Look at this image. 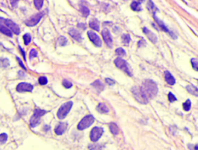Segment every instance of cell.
I'll list each match as a JSON object with an SVG mask.
<instances>
[{
	"mask_svg": "<svg viewBox=\"0 0 198 150\" xmlns=\"http://www.w3.org/2000/svg\"><path fill=\"white\" fill-rule=\"evenodd\" d=\"M140 88L148 99L155 98L158 93V87L157 84L152 80H145Z\"/></svg>",
	"mask_w": 198,
	"mask_h": 150,
	"instance_id": "obj_1",
	"label": "cell"
},
{
	"mask_svg": "<svg viewBox=\"0 0 198 150\" xmlns=\"http://www.w3.org/2000/svg\"><path fill=\"white\" fill-rule=\"evenodd\" d=\"M46 113H47V112H46L45 110H42V109H39V108L35 109L33 116H32L30 121V126H31L32 128H35L37 127V126H39L40 122V119H41L42 116H44Z\"/></svg>",
	"mask_w": 198,
	"mask_h": 150,
	"instance_id": "obj_2",
	"label": "cell"
},
{
	"mask_svg": "<svg viewBox=\"0 0 198 150\" xmlns=\"http://www.w3.org/2000/svg\"><path fill=\"white\" fill-rule=\"evenodd\" d=\"M94 118L93 115H86V116H84V117L79 122V123L78 124V126H77V129L80 130V131H83L84 129L90 127V126L94 123Z\"/></svg>",
	"mask_w": 198,
	"mask_h": 150,
	"instance_id": "obj_3",
	"label": "cell"
},
{
	"mask_svg": "<svg viewBox=\"0 0 198 150\" xmlns=\"http://www.w3.org/2000/svg\"><path fill=\"white\" fill-rule=\"evenodd\" d=\"M0 24H3L6 26L8 28L11 30V31L13 33H15L16 35H19L20 33V28L19 26L16 24V23H14L12 20L9 19H5V18L0 17Z\"/></svg>",
	"mask_w": 198,
	"mask_h": 150,
	"instance_id": "obj_4",
	"label": "cell"
},
{
	"mask_svg": "<svg viewBox=\"0 0 198 150\" xmlns=\"http://www.w3.org/2000/svg\"><path fill=\"white\" fill-rule=\"evenodd\" d=\"M114 62H115V64L117 67L119 68L120 70H123V71L125 72V73H126L129 76L132 77V70H131V67H129V64L127 63L125 60H123L121 57H118L115 60Z\"/></svg>",
	"mask_w": 198,
	"mask_h": 150,
	"instance_id": "obj_5",
	"label": "cell"
},
{
	"mask_svg": "<svg viewBox=\"0 0 198 150\" xmlns=\"http://www.w3.org/2000/svg\"><path fill=\"white\" fill-rule=\"evenodd\" d=\"M72 106H73V102L71 101H68V102H66V103L61 105L59 109H58V114H57V116H58V119H64L67 115H68V114L70 112L71 109L72 108Z\"/></svg>",
	"mask_w": 198,
	"mask_h": 150,
	"instance_id": "obj_6",
	"label": "cell"
},
{
	"mask_svg": "<svg viewBox=\"0 0 198 150\" xmlns=\"http://www.w3.org/2000/svg\"><path fill=\"white\" fill-rule=\"evenodd\" d=\"M132 92L133 94L134 98H136V101L140 104H147L149 99L145 96V94L142 91L140 87H133L132 88Z\"/></svg>",
	"mask_w": 198,
	"mask_h": 150,
	"instance_id": "obj_7",
	"label": "cell"
},
{
	"mask_svg": "<svg viewBox=\"0 0 198 150\" xmlns=\"http://www.w3.org/2000/svg\"><path fill=\"white\" fill-rule=\"evenodd\" d=\"M44 16V12H38V13H36V14L33 15L32 16H30L29 19L25 22L26 25L27 26H37L39 23V22L41 20V19L43 18V16Z\"/></svg>",
	"mask_w": 198,
	"mask_h": 150,
	"instance_id": "obj_8",
	"label": "cell"
},
{
	"mask_svg": "<svg viewBox=\"0 0 198 150\" xmlns=\"http://www.w3.org/2000/svg\"><path fill=\"white\" fill-rule=\"evenodd\" d=\"M104 133V129L101 127H94L91 129L90 132L91 141L93 142H96L98 141Z\"/></svg>",
	"mask_w": 198,
	"mask_h": 150,
	"instance_id": "obj_9",
	"label": "cell"
},
{
	"mask_svg": "<svg viewBox=\"0 0 198 150\" xmlns=\"http://www.w3.org/2000/svg\"><path fill=\"white\" fill-rule=\"evenodd\" d=\"M87 37H88L89 40L96 47H101V40L97 34H96L93 31L87 32Z\"/></svg>",
	"mask_w": 198,
	"mask_h": 150,
	"instance_id": "obj_10",
	"label": "cell"
},
{
	"mask_svg": "<svg viewBox=\"0 0 198 150\" xmlns=\"http://www.w3.org/2000/svg\"><path fill=\"white\" fill-rule=\"evenodd\" d=\"M33 90V86L28 83H19L16 87V91L18 92H32Z\"/></svg>",
	"mask_w": 198,
	"mask_h": 150,
	"instance_id": "obj_11",
	"label": "cell"
},
{
	"mask_svg": "<svg viewBox=\"0 0 198 150\" xmlns=\"http://www.w3.org/2000/svg\"><path fill=\"white\" fill-rule=\"evenodd\" d=\"M101 35H102V38L104 42H105L106 45L108 46V47H112L113 40L112 38H111L109 30L108 29H104L102 30V32H101Z\"/></svg>",
	"mask_w": 198,
	"mask_h": 150,
	"instance_id": "obj_12",
	"label": "cell"
},
{
	"mask_svg": "<svg viewBox=\"0 0 198 150\" xmlns=\"http://www.w3.org/2000/svg\"><path fill=\"white\" fill-rule=\"evenodd\" d=\"M67 127H68V124H67V123H64V122H61V123H59V125L55 128V130H54L56 135H61L64 134V133L65 132V131H66Z\"/></svg>",
	"mask_w": 198,
	"mask_h": 150,
	"instance_id": "obj_13",
	"label": "cell"
},
{
	"mask_svg": "<svg viewBox=\"0 0 198 150\" xmlns=\"http://www.w3.org/2000/svg\"><path fill=\"white\" fill-rule=\"evenodd\" d=\"M164 78H165L166 82L167 83L170 85H174L176 84V80L175 78L173 77L171 73L168 70H166L164 72Z\"/></svg>",
	"mask_w": 198,
	"mask_h": 150,
	"instance_id": "obj_14",
	"label": "cell"
},
{
	"mask_svg": "<svg viewBox=\"0 0 198 150\" xmlns=\"http://www.w3.org/2000/svg\"><path fill=\"white\" fill-rule=\"evenodd\" d=\"M143 30V33H144L147 36L148 38H149V40H150V41L153 43V44H156V43L157 42V36L155 35L154 33H153L151 30H148V29H146V27H144Z\"/></svg>",
	"mask_w": 198,
	"mask_h": 150,
	"instance_id": "obj_15",
	"label": "cell"
},
{
	"mask_svg": "<svg viewBox=\"0 0 198 150\" xmlns=\"http://www.w3.org/2000/svg\"><path fill=\"white\" fill-rule=\"evenodd\" d=\"M69 35L71 36V37H73L74 40H76L77 41H79L81 42L82 40V37H81V34L80 32L78 30H77L76 29H71L69 30Z\"/></svg>",
	"mask_w": 198,
	"mask_h": 150,
	"instance_id": "obj_16",
	"label": "cell"
},
{
	"mask_svg": "<svg viewBox=\"0 0 198 150\" xmlns=\"http://www.w3.org/2000/svg\"><path fill=\"white\" fill-rule=\"evenodd\" d=\"M154 19H155V20H156V22H157V23H158L159 26H160V28L162 29V30H164V32H166V33H170V35L172 36V37H173V38L177 39V37H176V36H174L173 33H171V32L168 30V28H167V26H166V25L164 24V23H163V22H162L161 20H160V19H159L158 18H157V17H156V16H154Z\"/></svg>",
	"mask_w": 198,
	"mask_h": 150,
	"instance_id": "obj_17",
	"label": "cell"
},
{
	"mask_svg": "<svg viewBox=\"0 0 198 150\" xmlns=\"http://www.w3.org/2000/svg\"><path fill=\"white\" fill-rule=\"evenodd\" d=\"M96 109H97V111L99 113L101 114H107L109 112V109H108V106L104 103H99L97 108H96Z\"/></svg>",
	"mask_w": 198,
	"mask_h": 150,
	"instance_id": "obj_18",
	"label": "cell"
},
{
	"mask_svg": "<svg viewBox=\"0 0 198 150\" xmlns=\"http://www.w3.org/2000/svg\"><path fill=\"white\" fill-rule=\"evenodd\" d=\"M0 32L3 33V34H5L7 37H12V32L11 31L10 29L8 28L6 26H5V25L3 24H0Z\"/></svg>",
	"mask_w": 198,
	"mask_h": 150,
	"instance_id": "obj_19",
	"label": "cell"
},
{
	"mask_svg": "<svg viewBox=\"0 0 198 150\" xmlns=\"http://www.w3.org/2000/svg\"><path fill=\"white\" fill-rule=\"evenodd\" d=\"M89 26L92 30H95V31H99L100 30V25H99V22L97 21L96 19H92L89 22Z\"/></svg>",
	"mask_w": 198,
	"mask_h": 150,
	"instance_id": "obj_20",
	"label": "cell"
},
{
	"mask_svg": "<svg viewBox=\"0 0 198 150\" xmlns=\"http://www.w3.org/2000/svg\"><path fill=\"white\" fill-rule=\"evenodd\" d=\"M186 89L190 94H193L194 96H198V88L193 85H188L186 87Z\"/></svg>",
	"mask_w": 198,
	"mask_h": 150,
	"instance_id": "obj_21",
	"label": "cell"
},
{
	"mask_svg": "<svg viewBox=\"0 0 198 150\" xmlns=\"http://www.w3.org/2000/svg\"><path fill=\"white\" fill-rule=\"evenodd\" d=\"M109 129L111 134L114 135H116L119 132V129H118V126L115 123H111L109 125Z\"/></svg>",
	"mask_w": 198,
	"mask_h": 150,
	"instance_id": "obj_22",
	"label": "cell"
},
{
	"mask_svg": "<svg viewBox=\"0 0 198 150\" xmlns=\"http://www.w3.org/2000/svg\"><path fill=\"white\" fill-rule=\"evenodd\" d=\"M92 85L94 86V87H96V89L98 90L99 92H100V91H103V90H104V84H103L102 83H101L99 80H95L94 83H92Z\"/></svg>",
	"mask_w": 198,
	"mask_h": 150,
	"instance_id": "obj_23",
	"label": "cell"
},
{
	"mask_svg": "<svg viewBox=\"0 0 198 150\" xmlns=\"http://www.w3.org/2000/svg\"><path fill=\"white\" fill-rule=\"evenodd\" d=\"M80 11L84 17H87L90 15V10L85 5H81Z\"/></svg>",
	"mask_w": 198,
	"mask_h": 150,
	"instance_id": "obj_24",
	"label": "cell"
},
{
	"mask_svg": "<svg viewBox=\"0 0 198 150\" xmlns=\"http://www.w3.org/2000/svg\"><path fill=\"white\" fill-rule=\"evenodd\" d=\"M33 4L37 10H40L44 5V0H33Z\"/></svg>",
	"mask_w": 198,
	"mask_h": 150,
	"instance_id": "obj_25",
	"label": "cell"
},
{
	"mask_svg": "<svg viewBox=\"0 0 198 150\" xmlns=\"http://www.w3.org/2000/svg\"><path fill=\"white\" fill-rule=\"evenodd\" d=\"M58 45L61 46V47H63V46H65L68 43V40H67L66 37H60L58 39Z\"/></svg>",
	"mask_w": 198,
	"mask_h": 150,
	"instance_id": "obj_26",
	"label": "cell"
},
{
	"mask_svg": "<svg viewBox=\"0 0 198 150\" xmlns=\"http://www.w3.org/2000/svg\"><path fill=\"white\" fill-rule=\"evenodd\" d=\"M122 40L124 45L128 46L129 43H130V40H131L130 36H129V34H124V35H122Z\"/></svg>",
	"mask_w": 198,
	"mask_h": 150,
	"instance_id": "obj_27",
	"label": "cell"
},
{
	"mask_svg": "<svg viewBox=\"0 0 198 150\" xmlns=\"http://www.w3.org/2000/svg\"><path fill=\"white\" fill-rule=\"evenodd\" d=\"M131 8H132V10L136 11V12H139V11L142 10L140 7V4L138 2H133L131 5Z\"/></svg>",
	"mask_w": 198,
	"mask_h": 150,
	"instance_id": "obj_28",
	"label": "cell"
},
{
	"mask_svg": "<svg viewBox=\"0 0 198 150\" xmlns=\"http://www.w3.org/2000/svg\"><path fill=\"white\" fill-rule=\"evenodd\" d=\"M23 42H24V44L26 46H27L28 44L31 42V36H30L29 33H26V34H24L23 37Z\"/></svg>",
	"mask_w": 198,
	"mask_h": 150,
	"instance_id": "obj_29",
	"label": "cell"
},
{
	"mask_svg": "<svg viewBox=\"0 0 198 150\" xmlns=\"http://www.w3.org/2000/svg\"><path fill=\"white\" fill-rule=\"evenodd\" d=\"M190 62H191L192 67L193 68V70L198 71V60L193 58V59L190 60Z\"/></svg>",
	"mask_w": 198,
	"mask_h": 150,
	"instance_id": "obj_30",
	"label": "cell"
},
{
	"mask_svg": "<svg viewBox=\"0 0 198 150\" xmlns=\"http://www.w3.org/2000/svg\"><path fill=\"white\" fill-rule=\"evenodd\" d=\"M183 109H184L186 112L190 111V109L191 108V102H190V101L189 99L186 100V102H184V104L183 105Z\"/></svg>",
	"mask_w": 198,
	"mask_h": 150,
	"instance_id": "obj_31",
	"label": "cell"
},
{
	"mask_svg": "<svg viewBox=\"0 0 198 150\" xmlns=\"http://www.w3.org/2000/svg\"><path fill=\"white\" fill-rule=\"evenodd\" d=\"M115 54H116L118 56H125V55H126V52H125V50H123L122 48H118V49H116Z\"/></svg>",
	"mask_w": 198,
	"mask_h": 150,
	"instance_id": "obj_32",
	"label": "cell"
},
{
	"mask_svg": "<svg viewBox=\"0 0 198 150\" xmlns=\"http://www.w3.org/2000/svg\"><path fill=\"white\" fill-rule=\"evenodd\" d=\"M39 80V84L40 85H46L48 82V80H47V78L46 77H40V78L38 79Z\"/></svg>",
	"mask_w": 198,
	"mask_h": 150,
	"instance_id": "obj_33",
	"label": "cell"
},
{
	"mask_svg": "<svg viewBox=\"0 0 198 150\" xmlns=\"http://www.w3.org/2000/svg\"><path fill=\"white\" fill-rule=\"evenodd\" d=\"M7 139H8V135H7L6 133L0 134V142L5 143L7 141Z\"/></svg>",
	"mask_w": 198,
	"mask_h": 150,
	"instance_id": "obj_34",
	"label": "cell"
},
{
	"mask_svg": "<svg viewBox=\"0 0 198 150\" xmlns=\"http://www.w3.org/2000/svg\"><path fill=\"white\" fill-rule=\"evenodd\" d=\"M63 85L66 88H71L72 87V83L70 82L68 80H63Z\"/></svg>",
	"mask_w": 198,
	"mask_h": 150,
	"instance_id": "obj_35",
	"label": "cell"
},
{
	"mask_svg": "<svg viewBox=\"0 0 198 150\" xmlns=\"http://www.w3.org/2000/svg\"><path fill=\"white\" fill-rule=\"evenodd\" d=\"M37 54H38V53H37V51L36 50L32 49L30 52V59H33V57H37Z\"/></svg>",
	"mask_w": 198,
	"mask_h": 150,
	"instance_id": "obj_36",
	"label": "cell"
},
{
	"mask_svg": "<svg viewBox=\"0 0 198 150\" xmlns=\"http://www.w3.org/2000/svg\"><path fill=\"white\" fill-rule=\"evenodd\" d=\"M168 99L170 102H173V101H176L177 100V98H176V97L174 96L173 94L171 92H170L168 94Z\"/></svg>",
	"mask_w": 198,
	"mask_h": 150,
	"instance_id": "obj_37",
	"label": "cell"
},
{
	"mask_svg": "<svg viewBox=\"0 0 198 150\" xmlns=\"http://www.w3.org/2000/svg\"><path fill=\"white\" fill-rule=\"evenodd\" d=\"M16 60H18V63H19V66H20L21 67L23 68V70H26V67L24 66V64H23V61L21 60V59H20V58H19V57H16Z\"/></svg>",
	"mask_w": 198,
	"mask_h": 150,
	"instance_id": "obj_38",
	"label": "cell"
},
{
	"mask_svg": "<svg viewBox=\"0 0 198 150\" xmlns=\"http://www.w3.org/2000/svg\"><path fill=\"white\" fill-rule=\"evenodd\" d=\"M105 82L110 86L114 85V84H115V80H113L112 79H110V78H105Z\"/></svg>",
	"mask_w": 198,
	"mask_h": 150,
	"instance_id": "obj_39",
	"label": "cell"
},
{
	"mask_svg": "<svg viewBox=\"0 0 198 150\" xmlns=\"http://www.w3.org/2000/svg\"><path fill=\"white\" fill-rule=\"evenodd\" d=\"M19 51H20L21 54H23V59H24V60H26V54H25V52H24V50H23V48H21L20 46H19Z\"/></svg>",
	"mask_w": 198,
	"mask_h": 150,
	"instance_id": "obj_40",
	"label": "cell"
},
{
	"mask_svg": "<svg viewBox=\"0 0 198 150\" xmlns=\"http://www.w3.org/2000/svg\"><path fill=\"white\" fill-rule=\"evenodd\" d=\"M18 2V0H10V3L11 5L13 6V7H15L16 5V4H17Z\"/></svg>",
	"mask_w": 198,
	"mask_h": 150,
	"instance_id": "obj_41",
	"label": "cell"
},
{
	"mask_svg": "<svg viewBox=\"0 0 198 150\" xmlns=\"http://www.w3.org/2000/svg\"><path fill=\"white\" fill-rule=\"evenodd\" d=\"M194 148L195 149H198V145H196V146L194 147Z\"/></svg>",
	"mask_w": 198,
	"mask_h": 150,
	"instance_id": "obj_42",
	"label": "cell"
},
{
	"mask_svg": "<svg viewBox=\"0 0 198 150\" xmlns=\"http://www.w3.org/2000/svg\"><path fill=\"white\" fill-rule=\"evenodd\" d=\"M123 1H128V0H123Z\"/></svg>",
	"mask_w": 198,
	"mask_h": 150,
	"instance_id": "obj_43",
	"label": "cell"
},
{
	"mask_svg": "<svg viewBox=\"0 0 198 150\" xmlns=\"http://www.w3.org/2000/svg\"><path fill=\"white\" fill-rule=\"evenodd\" d=\"M197 80V83H198V80Z\"/></svg>",
	"mask_w": 198,
	"mask_h": 150,
	"instance_id": "obj_44",
	"label": "cell"
}]
</instances>
